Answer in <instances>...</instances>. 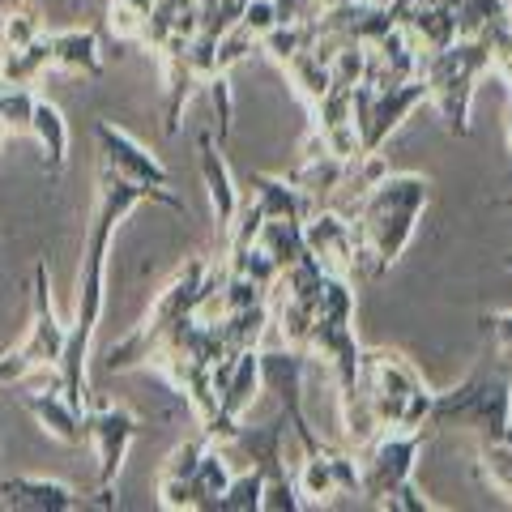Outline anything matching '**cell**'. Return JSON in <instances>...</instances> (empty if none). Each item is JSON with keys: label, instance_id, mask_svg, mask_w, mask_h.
Returning a JSON list of instances; mask_svg holds the SVG:
<instances>
[{"label": "cell", "instance_id": "cell-1", "mask_svg": "<svg viewBox=\"0 0 512 512\" xmlns=\"http://www.w3.org/2000/svg\"><path fill=\"white\" fill-rule=\"evenodd\" d=\"M167 205L175 214H188V205L175 197L171 188H150V184H133L120 180L116 171L99 167L94 180V214H90V231H86V248H82V269H77V312L69 320V338H64V355L52 367V380L64 389L69 402L86 410L90 402V346H94V329L103 320V303H107V252L116 239L120 222L137 210V205Z\"/></svg>", "mask_w": 512, "mask_h": 512}, {"label": "cell", "instance_id": "cell-2", "mask_svg": "<svg viewBox=\"0 0 512 512\" xmlns=\"http://www.w3.org/2000/svg\"><path fill=\"white\" fill-rule=\"evenodd\" d=\"M431 180L423 171H384L355 197V244L359 261L372 274H384L406 256L410 239L419 235V218L427 214Z\"/></svg>", "mask_w": 512, "mask_h": 512}, {"label": "cell", "instance_id": "cell-3", "mask_svg": "<svg viewBox=\"0 0 512 512\" xmlns=\"http://www.w3.org/2000/svg\"><path fill=\"white\" fill-rule=\"evenodd\" d=\"M222 282H227V256H192L188 265L175 269V278L158 291V299L150 303V312L141 316V325L128 333L124 342L107 346L103 367L107 372H124V367H137V363H150L154 346L167 338L171 325H180L184 316H197L205 303H210Z\"/></svg>", "mask_w": 512, "mask_h": 512}, {"label": "cell", "instance_id": "cell-4", "mask_svg": "<svg viewBox=\"0 0 512 512\" xmlns=\"http://www.w3.org/2000/svg\"><path fill=\"white\" fill-rule=\"evenodd\" d=\"M359 393H363V406L372 414L376 431H427L436 389H427L419 367L406 355L384 350V346H363L359 350Z\"/></svg>", "mask_w": 512, "mask_h": 512}, {"label": "cell", "instance_id": "cell-5", "mask_svg": "<svg viewBox=\"0 0 512 512\" xmlns=\"http://www.w3.org/2000/svg\"><path fill=\"white\" fill-rule=\"evenodd\" d=\"M419 77L427 86V107L436 111L444 133L466 137L470 133L474 90H478L483 77H491V39L487 35L453 39V43L436 47V52H423Z\"/></svg>", "mask_w": 512, "mask_h": 512}, {"label": "cell", "instance_id": "cell-6", "mask_svg": "<svg viewBox=\"0 0 512 512\" xmlns=\"http://www.w3.org/2000/svg\"><path fill=\"white\" fill-rule=\"evenodd\" d=\"M427 427H461L478 440L504 436L512 427V367L491 363L478 367L457 389H444L431 397Z\"/></svg>", "mask_w": 512, "mask_h": 512}, {"label": "cell", "instance_id": "cell-7", "mask_svg": "<svg viewBox=\"0 0 512 512\" xmlns=\"http://www.w3.org/2000/svg\"><path fill=\"white\" fill-rule=\"evenodd\" d=\"M427 103L423 77H406V82H363L350 86V107H355V133H359V158L380 154L397 128H402L414 111Z\"/></svg>", "mask_w": 512, "mask_h": 512}, {"label": "cell", "instance_id": "cell-8", "mask_svg": "<svg viewBox=\"0 0 512 512\" xmlns=\"http://www.w3.org/2000/svg\"><path fill=\"white\" fill-rule=\"evenodd\" d=\"M423 436L427 431H376L367 444L355 448L359 461V495L367 504H384V495L397 491L414 478V466H419L423 453Z\"/></svg>", "mask_w": 512, "mask_h": 512}, {"label": "cell", "instance_id": "cell-9", "mask_svg": "<svg viewBox=\"0 0 512 512\" xmlns=\"http://www.w3.org/2000/svg\"><path fill=\"white\" fill-rule=\"evenodd\" d=\"M141 436V419L128 406H116V402H86V444L94 448L99 457V483H94V495L103 508H116L111 491L120 483V470L128 461V448Z\"/></svg>", "mask_w": 512, "mask_h": 512}, {"label": "cell", "instance_id": "cell-10", "mask_svg": "<svg viewBox=\"0 0 512 512\" xmlns=\"http://www.w3.org/2000/svg\"><path fill=\"white\" fill-rule=\"evenodd\" d=\"M295 487L303 508H325L342 495H359V461L355 448H338L312 436L299 444V466H295Z\"/></svg>", "mask_w": 512, "mask_h": 512}, {"label": "cell", "instance_id": "cell-11", "mask_svg": "<svg viewBox=\"0 0 512 512\" xmlns=\"http://www.w3.org/2000/svg\"><path fill=\"white\" fill-rule=\"evenodd\" d=\"M64 338H69V325L56 316L47 261H35V286H30V325H26V338L13 346V359L22 363L26 376L52 372V367L60 363V355H64Z\"/></svg>", "mask_w": 512, "mask_h": 512}, {"label": "cell", "instance_id": "cell-12", "mask_svg": "<svg viewBox=\"0 0 512 512\" xmlns=\"http://www.w3.org/2000/svg\"><path fill=\"white\" fill-rule=\"evenodd\" d=\"M303 248H308V256L325 274L355 278L359 244H355V222H350V214L316 205V210L303 218Z\"/></svg>", "mask_w": 512, "mask_h": 512}, {"label": "cell", "instance_id": "cell-13", "mask_svg": "<svg viewBox=\"0 0 512 512\" xmlns=\"http://www.w3.org/2000/svg\"><path fill=\"white\" fill-rule=\"evenodd\" d=\"M94 146H99V167L116 171L120 180H133V184H150V188H167L171 175L158 158L141 146L133 133H124L120 124L99 120L94 124Z\"/></svg>", "mask_w": 512, "mask_h": 512}, {"label": "cell", "instance_id": "cell-14", "mask_svg": "<svg viewBox=\"0 0 512 512\" xmlns=\"http://www.w3.org/2000/svg\"><path fill=\"white\" fill-rule=\"evenodd\" d=\"M197 167H201L205 197H210L214 235H218V244H222V239H227V231H231V222H235V214H239V205H244V192H239L227 154H222L218 137L210 133V128H201V133H197Z\"/></svg>", "mask_w": 512, "mask_h": 512}, {"label": "cell", "instance_id": "cell-15", "mask_svg": "<svg viewBox=\"0 0 512 512\" xmlns=\"http://www.w3.org/2000/svg\"><path fill=\"white\" fill-rule=\"evenodd\" d=\"M0 500H5V508H22V512H77L90 504L86 495H77L69 483L47 478V474L5 478V483H0Z\"/></svg>", "mask_w": 512, "mask_h": 512}, {"label": "cell", "instance_id": "cell-16", "mask_svg": "<svg viewBox=\"0 0 512 512\" xmlns=\"http://www.w3.org/2000/svg\"><path fill=\"white\" fill-rule=\"evenodd\" d=\"M22 406L35 414V423H39L52 440L73 444V448L86 444V410L77 406V402H69L56 380L47 384V389H26V393H22Z\"/></svg>", "mask_w": 512, "mask_h": 512}, {"label": "cell", "instance_id": "cell-17", "mask_svg": "<svg viewBox=\"0 0 512 512\" xmlns=\"http://www.w3.org/2000/svg\"><path fill=\"white\" fill-rule=\"evenodd\" d=\"M210 431H197V436H188L171 448V457L163 461V470H158V483H154V500L158 508L167 512H188V478L197 470V461L205 457V448H210Z\"/></svg>", "mask_w": 512, "mask_h": 512}, {"label": "cell", "instance_id": "cell-18", "mask_svg": "<svg viewBox=\"0 0 512 512\" xmlns=\"http://www.w3.org/2000/svg\"><path fill=\"white\" fill-rule=\"evenodd\" d=\"M248 201L261 210V218H295L303 222L316 210V197L299 188L291 175H252L248 180Z\"/></svg>", "mask_w": 512, "mask_h": 512}, {"label": "cell", "instance_id": "cell-19", "mask_svg": "<svg viewBox=\"0 0 512 512\" xmlns=\"http://www.w3.org/2000/svg\"><path fill=\"white\" fill-rule=\"evenodd\" d=\"M52 69L77 73V77H103L99 35H94V30H82V26L52 30Z\"/></svg>", "mask_w": 512, "mask_h": 512}, {"label": "cell", "instance_id": "cell-20", "mask_svg": "<svg viewBox=\"0 0 512 512\" xmlns=\"http://www.w3.org/2000/svg\"><path fill=\"white\" fill-rule=\"evenodd\" d=\"M30 137L39 141V154H43V167L60 175L64 163H69V120H64V111L52 103V99H35V116H30Z\"/></svg>", "mask_w": 512, "mask_h": 512}, {"label": "cell", "instance_id": "cell-21", "mask_svg": "<svg viewBox=\"0 0 512 512\" xmlns=\"http://www.w3.org/2000/svg\"><path fill=\"white\" fill-rule=\"evenodd\" d=\"M252 244L278 269H291L299 256H308V248H303V222H295V218H261Z\"/></svg>", "mask_w": 512, "mask_h": 512}, {"label": "cell", "instance_id": "cell-22", "mask_svg": "<svg viewBox=\"0 0 512 512\" xmlns=\"http://www.w3.org/2000/svg\"><path fill=\"white\" fill-rule=\"evenodd\" d=\"M282 73H286V82L295 86V94L303 103H316V99H325L329 86H333V77H329V56L320 52V47H312V52H299L282 64Z\"/></svg>", "mask_w": 512, "mask_h": 512}, {"label": "cell", "instance_id": "cell-23", "mask_svg": "<svg viewBox=\"0 0 512 512\" xmlns=\"http://www.w3.org/2000/svg\"><path fill=\"white\" fill-rule=\"evenodd\" d=\"M478 474L487 478V487L495 495H504L512 504V427L504 436H491L478 444Z\"/></svg>", "mask_w": 512, "mask_h": 512}, {"label": "cell", "instance_id": "cell-24", "mask_svg": "<svg viewBox=\"0 0 512 512\" xmlns=\"http://www.w3.org/2000/svg\"><path fill=\"white\" fill-rule=\"evenodd\" d=\"M320 18L316 22H299V26H274L269 35L261 39V52L274 60V64H286L291 56L299 52H312V47H320Z\"/></svg>", "mask_w": 512, "mask_h": 512}, {"label": "cell", "instance_id": "cell-25", "mask_svg": "<svg viewBox=\"0 0 512 512\" xmlns=\"http://www.w3.org/2000/svg\"><path fill=\"white\" fill-rule=\"evenodd\" d=\"M39 94L30 86H13L0 77V141L5 137H30V116H35Z\"/></svg>", "mask_w": 512, "mask_h": 512}, {"label": "cell", "instance_id": "cell-26", "mask_svg": "<svg viewBox=\"0 0 512 512\" xmlns=\"http://www.w3.org/2000/svg\"><path fill=\"white\" fill-rule=\"evenodd\" d=\"M47 35L43 26V13L30 9V5H18V9H0V56L5 52H18V47L35 43Z\"/></svg>", "mask_w": 512, "mask_h": 512}, {"label": "cell", "instance_id": "cell-27", "mask_svg": "<svg viewBox=\"0 0 512 512\" xmlns=\"http://www.w3.org/2000/svg\"><path fill=\"white\" fill-rule=\"evenodd\" d=\"M150 13H154V0H111L107 26L120 43H141L150 26Z\"/></svg>", "mask_w": 512, "mask_h": 512}, {"label": "cell", "instance_id": "cell-28", "mask_svg": "<svg viewBox=\"0 0 512 512\" xmlns=\"http://www.w3.org/2000/svg\"><path fill=\"white\" fill-rule=\"evenodd\" d=\"M512 13L508 0H461L457 5V39L487 35L491 26H500Z\"/></svg>", "mask_w": 512, "mask_h": 512}, {"label": "cell", "instance_id": "cell-29", "mask_svg": "<svg viewBox=\"0 0 512 512\" xmlns=\"http://www.w3.org/2000/svg\"><path fill=\"white\" fill-rule=\"evenodd\" d=\"M261 491H265L261 470H252V466L235 470L214 512H261Z\"/></svg>", "mask_w": 512, "mask_h": 512}, {"label": "cell", "instance_id": "cell-30", "mask_svg": "<svg viewBox=\"0 0 512 512\" xmlns=\"http://www.w3.org/2000/svg\"><path fill=\"white\" fill-rule=\"evenodd\" d=\"M487 39H491V77H500L504 86H512V13L500 26L487 30Z\"/></svg>", "mask_w": 512, "mask_h": 512}, {"label": "cell", "instance_id": "cell-31", "mask_svg": "<svg viewBox=\"0 0 512 512\" xmlns=\"http://www.w3.org/2000/svg\"><path fill=\"white\" fill-rule=\"evenodd\" d=\"M483 329L495 346V363L512 367V308H500V312H487L483 316Z\"/></svg>", "mask_w": 512, "mask_h": 512}, {"label": "cell", "instance_id": "cell-32", "mask_svg": "<svg viewBox=\"0 0 512 512\" xmlns=\"http://www.w3.org/2000/svg\"><path fill=\"white\" fill-rule=\"evenodd\" d=\"M384 512H440V504H431L427 495H419V487H414V478H406L397 491L384 495Z\"/></svg>", "mask_w": 512, "mask_h": 512}, {"label": "cell", "instance_id": "cell-33", "mask_svg": "<svg viewBox=\"0 0 512 512\" xmlns=\"http://www.w3.org/2000/svg\"><path fill=\"white\" fill-rule=\"evenodd\" d=\"M239 26L248 30L252 39H265L269 30L278 26V13H274V0H248L244 13H239Z\"/></svg>", "mask_w": 512, "mask_h": 512}, {"label": "cell", "instance_id": "cell-34", "mask_svg": "<svg viewBox=\"0 0 512 512\" xmlns=\"http://www.w3.org/2000/svg\"><path fill=\"white\" fill-rule=\"evenodd\" d=\"M316 5H320V9H333V5H342V0H316Z\"/></svg>", "mask_w": 512, "mask_h": 512}, {"label": "cell", "instance_id": "cell-35", "mask_svg": "<svg viewBox=\"0 0 512 512\" xmlns=\"http://www.w3.org/2000/svg\"><path fill=\"white\" fill-rule=\"evenodd\" d=\"M508 146H512V111H508Z\"/></svg>", "mask_w": 512, "mask_h": 512}, {"label": "cell", "instance_id": "cell-36", "mask_svg": "<svg viewBox=\"0 0 512 512\" xmlns=\"http://www.w3.org/2000/svg\"><path fill=\"white\" fill-rule=\"evenodd\" d=\"M376 5H389V0H376Z\"/></svg>", "mask_w": 512, "mask_h": 512}, {"label": "cell", "instance_id": "cell-37", "mask_svg": "<svg viewBox=\"0 0 512 512\" xmlns=\"http://www.w3.org/2000/svg\"><path fill=\"white\" fill-rule=\"evenodd\" d=\"M508 269H512V261H508Z\"/></svg>", "mask_w": 512, "mask_h": 512}, {"label": "cell", "instance_id": "cell-38", "mask_svg": "<svg viewBox=\"0 0 512 512\" xmlns=\"http://www.w3.org/2000/svg\"><path fill=\"white\" fill-rule=\"evenodd\" d=\"M508 5H512V0H508Z\"/></svg>", "mask_w": 512, "mask_h": 512}]
</instances>
